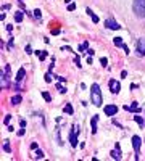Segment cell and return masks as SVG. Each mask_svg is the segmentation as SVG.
<instances>
[{
  "mask_svg": "<svg viewBox=\"0 0 145 161\" xmlns=\"http://www.w3.org/2000/svg\"><path fill=\"white\" fill-rule=\"evenodd\" d=\"M90 102L95 107H102L103 97H102V90H100L98 84H92V87H90Z\"/></svg>",
  "mask_w": 145,
  "mask_h": 161,
  "instance_id": "obj_1",
  "label": "cell"
},
{
  "mask_svg": "<svg viewBox=\"0 0 145 161\" xmlns=\"http://www.w3.org/2000/svg\"><path fill=\"white\" fill-rule=\"evenodd\" d=\"M132 8L139 18H145V0H134Z\"/></svg>",
  "mask_w": 145,
  "mask_h": 161,
  "instance_id": "obj_2",
  "label": "cell"
},
{
  "mask_svg": "<svg viewBox=\"0 0 145 161\" xmlns=\"http://www.w3.org/2000/svg\"><path fill=\"white\" fill-rule=\"evenodd\" d=\"M11 77V66L10 64H5L2 69V73H0V81H2V87H8V84H6V81Z\"/></svg>",
  "mask_w": 145,
  "mask_h": 161,
  "instance_id": "obj_3",
  "label": "cell"
},
{
  "mask_svg": "<svg viewBox=\"0 0 145 161\" xmlns=\"http://www.w3.org/2000/svg\"><path fill=\"white\" fill-rule=\"evenodd\" d=\"M78 135H79V126L72 124L71 126V132H70V142L72 147L78 145Z\"/></svg>",
  "mask_w": 145,
  "mask_h": 161,
  "instance_id": "obj_4",
  "label": "cell"
},
{
  "mask_svg": "<svg viewBox=\"0 0 145 161\" xmlns=\"http://www.w3.org/2000/svg\"><path fill=\"white\" fill-rule=\"evenodd\" d=\"M140 137L139 135H132V147H134V152H136V160H139L140 158Z\"/></svg>",
  "mask_w": 145,
  "mask_h": 161,
  "instance_id": "obj_5",
  "label": "cell"
},
{
  "mask_svg": "<svg viewBox=\"0 0 145 161\" xmlns=\"http://www.w3.org/2000/svg\"><path fill=\"white\" fill-rule=\"evenodd\" d=\"M108 85H110V90H111L113 94H119V92H121V84H119V81L110 79Z\"/></svg>",
  "mask_w": 145,
  "mask_h": 161,
  "instance_id": "obj_6",
  "label": "cell"
},
{
  "mask_svg": "<svg viewBox=\"0 0 145 161\" xmlns=\"http://www.w3.org/2000/svg\"><path fill=\"white\" fill-rule=\"evenodd\" d=\"M110 156H111L113 160H116V161H118V160H121V156H123V153H121V145H119V143H116V145H115V148L111 150V153H110Z\"/></svg>",
  "mask_w": 145,
  "mask_h": 161,
  "instance_id": "obj_7",
  "label": "cell"
},
{
  "mask_svg": "<svg viewBox=\"0 0 145 161\" xmlns=\"http://www.w3.org/2000/svg\"><path fill=\"white\" fill-rule=\"evenodd\" d=\"M103 111H105L106 116H115L116 113H118V107H116V105H106V107L103 108Z\"/></svg>",
  "mask_w": 145,
  "mask_h": 161,
  "instance_id": "obj_8",
  "label": "cell"
},
{
  "mask_svg": "<svg viewBox=\"0 0 145 161\" xmlns=\"http://www.w3.org/2000/svg\"><path fill=\"white\" fill-rule=\"evenodd\" d=\"M105 26L108 27V29H115V31H118V29H121V26L118 24V21H115L113 18H108L105 21Z\"/></svg>",
  "mask_w": 145,
  "mask_h": 161,
  "instance_id": "obj_9",
  "label": "cell"
},
{
  "mask_svg": "<svg viewBox=\"0 0 145 161\" xmlns=\"http://www.w3.org/2000/svg\"><path fill=\"white\" fill-rule=\"evenodd\" d=\"M124 109H126V111H129V113H139L142 108L139 107V103H137V102H132V105H129V107H127V105H124Z\"/></svg>",
  "mask_w": 145,
  "mask_h": 161,
  "instance_id": "obj_10",
  "label": "cell"
},
{
  "mask_svg": "<svg viewBox=\"0 0 145 161\" xmlns=\"http://www.w3.org/2000/svg\"><path fill=\"white\" fill-rule=\"evenodd\" d=\"M137 53L139 57H145V39L137 40Z\"/></svg>",
  "mask_w": 145,
  "mask_h": 161,
  "instance_id": "obj_11",
  "label": "cell"
},
{
  "mask_svg": "<svg viewBox=\"0 0 145 161\" xmlns=\"http://www.w3.org/2000/svg\"><path fill=\"white\" fill-rule=\"evenodd\" d=\"M24 77H26V71H24V68H19L18 73H16V77H15V79H16V82H21Z\"/></svg>",
  "mask_w": 145,
  "mask_h": 161,
  "instance_id": "obj_12",
  "label": "cell"
},
{
  "mask_svg": "<svg viewBox=\"0 0 145 161\" xmlns=\"http://www.w3.org/2000/svg\"><path fill=\"white\" fill-rule=\"evenodd\" d=\"M97 122H98V116H92L90 119V127H92V134H97Z\"/></svg>",
  "mask_w": 145,
  "mask_h": 161,
  "instance_id": "obj_13",
  "label": "cell"
},
{
  "mask_svg": "<svg viewBox=\"0 0 145 161\" xmlns=\"http://www.w3.org/2000/svg\"><path fill=\"white\" fill-rule=\"evenodd\" d=\"M85 13H87V15L90 16V18H92V21H94V23H98V21H100V18H98V16L95 15L94 11H92L90 8H85Z\"/></svg>",
  "mask_w": 145,
  "mask_h": 161,
  "instance_id": "obj_14",
  "label": "cell"
},
{
  "mask_svg": "<svg viewBox=\"0 0 145 161\" xmlns=\"http://www.w3.org/2000/svg\"><path fill=\"white\" fill-rule=\"evenodd\" d=\"M21 100H23V97L19 94H16V95H13V97H11V100H10V102H11V105H19V103H21Z\"/></svg>",
  "mask_w": 145,
  "mask_h": 161,
  "instance_id": "obj_15",
  "label": "cell"
},
{
  "mask_svg": "<svg viewBox=\"0 0 145 161\" xmlns=\"http://www.w3.org/2000/svg\"><path fill=\"white\" fill-rule=\"evenodd\" d=\"M36 55L39 57V60H40V61H44V60H45V58L48 57V52H45V50H37Z\"/></svg>",
  "mask_w": 145,
  "mask_h": 161,
  "instance_id": "obj_16",
  "label": "cell"
},
{
  "mask_svg": "<svg viewBox=\"0 0 145 161\" xmlns=\"http://www.w3.org/2000/svg\"><path fill=\"white\" fill-rule=\"evenodd\" d=\"M63 113H66V114H72V113H74V109H72V105H71V103H66V105H65Z\"/></svg>",
  "mask_w": 145,
  "mask_h": 161,
  "instance_id": "obj_17",
  "label": "cell"
},
{
  "mask_svg": "<svg viewBox=\"0 0 145 161\" xmlns=\"http://www.w3.org/2000/svg\"><path fill=\"white\" fill-rule=\"evenodd\" d=\"M134 121H136L137 124L140 126V127H144V126H145V121H144V118H142V116H139V114H136V116H134Z\"/></svg>",
  "mask_w": 145,
  "mask_h": 161,
  "instance_id": "obj_18",
  "label": "cell"
},
{
  "mask_svg": "<svg viewBox=\"0 0 145 161\" xmlns=\"http://www.w3.org/2000/svg\"><path fill=\"white\" fill-rule=\"evenodd\" d=\"M3 152H6V153H11V147H10V140H3Z\"/></svg>",
  "mask_w": 145,
  "mask_h": 161,
  "instance_id": "obj_19",
  "label": "cell"
},
{
  "mask_svg": "<svg viewBox=\"0 0 145 161\" xmlns=\"http://www.w3.org/2000/svg\"><path fill=\"white\" fill-rule=\"evenodd\" d=\"M113 44H115V47H123L124 45L123 37H115V39H113Z\"/></svg>",
  "mask_w": 145,
  "mask_h": 161,
  "instance_id": "obj_20",
  "label": "cell"
},
{
  "mask_svg": "<svg viewBox=\"0 0 145 161\" xmlns=\"http://www.w3.org/2000/svg\"><path fill=\"white\" fill-rule=\"evenodd\" d=\"M15 21L16 23H21L23 21V11H16L15 13Z\"/></svg>",
  "mask_w": 145,
  "mask_h": 161,
  "instance_id": "obj_21",
  "label": "cell"
},
{
  "mask_svg": "<svg viewBox=\"0 0 145 161\" xmlns=\"http://www.w3.org/2000/svg\"><path fill=\"white\" fill-rule=\"evenodd\" d=\"M42 97H44L45 102H52V95L48 94V92H42Z\"/></svg>",
  "mask_w": 145,
  "mask_h": 161,
  "instance_id": "obj_22",
  "label": "cell"
},
{
  "mask_svg": "<svg viewBox=\"0 0 145 161\" xmlns=\"http://www.w3.org/2000/svg\"><path fill=\"white\" fill-rule=\"evenodd\" d=\"M85 49H89V42L85 40V42H82L81 45H79V52H82V50H85Z\"/></svg>",
  "mask_w": 145,
  "mask_h": 161,
  "instance_id": "obj_23",
  "label": "cell"
},
{
  "mask_svg": "<svg viewBox=\"0 0 145 161\" xmlns=\"http://www.w3.org/2000/svg\"><path fill=\"white\" fill-rule=\"evenodd\" d=\"M57 89H58V92H60V94H66V87H65V85L57 84Z\"/></svg>",
  "mask_w": 145,
  "mask_h": 161,
  "instance_id": "obj_24",
  "label": "cell"
},
{
  "mask_svg": "<svg viewBox=\"0 0 145 161\" xmlns=\"http://www.w3.org/2000/svg\"><path fill=\"white\" fill-rule=\"evenodd\" d=\"M34 158H36V160H42V158H44V152L37 150V152H36V155H34Z\"/></svg>",
  "mask_w": 145,
  "mask_h": 161,
  "instance_id": "obj_25",
  "label": "cell"
},
{
  "mask_svg": "<svg viewBox=\"0 0 145 161\" xmlns=\"http://www.w3.org/2000/svg\"><path fill=\"white\" fill-rule=\"evenodd\" d=\"M100 64H102V66H108V58L102 57V58H100Z\"/></svg>",
  "mask_w": 145,
  "mask_h": 161,
  "instance_id": "obj_26",
  "label": "cell"
},
{
  "mask_svg": "<svg viewBox=\"0 0 145 161\" xmlns=\"http://www.w3.org/2000/svg\"><path fill=\"white\" fill-rule=\"evenodd\" d=\"M74 64H76V66H78V68H81V66H82V64H81V58H79L78 55H76V57H74Z\"/></svg>",
  "mask_w": 145,
  "mask_h": 161,
  "instance_id": "obj_27",
  "label": "cell"
},
{
  "mask_svg": "<svg viewBox=\"0 0 145 161\" xmlns=\"http://www.w3.org/2000/svg\"><path fill=\"white\" fill-rule=\"evenodd\" d=\"M45 82H47V84H50V82H52V73H50V71L45 74Z\"/></svg>",
  "mask_w": 145,
  "mask_h": 161,
  "instance_id": "obj_28",
  "label": "cell"
},
{
  "mask_svg": "<svg viewBox=\"0 0 145 161\" xmlns=\"http://www.w3.org/2000/svg\"><path fill=\"white\" fill-rule=\"evenodd\" d=\"M40 16H42V15H40V10H34V18H37V19H40Z\"/></svg>",
  "mask_w": 145,
  "mask_h": 161,
  "instance_id": "obj_29",
  "label": "cell"
},
{
  "mask_svg": "<svg viewBox=\"0 0 145 161\" xmlns=\"http://www.w3.org/2000/svg\"><path fill=\"white\" fill-rule=\"evenodd\" d=\"M10 121H11V114H6L5 119H3V122H5V124H10Z\"/></svg>",
  "mask_w": 145,
  "mask_h": 161,
  "instance_id": "obj_30",
  "label": "cell"
},
{
  "mask_svg": "<svg viewBox=\"0 0 145 161\" xmlns=\"http://www.w3.org/2000/svg\"><path fill=\"white\" fill-rule=\"evenodd\" d=\"M76 10V3H70L68 5V11H74Z\"/></svg>",
  "mask_w": 145,
  "mask_h": 161,
  "instance_id": "obj_31",
  "label": "cell"
},
{
  "mask_svg": "<svg viewBox=\"0 0 145 161\" xmlns=\"http://www.w3.org/2000/svg\"><path fill=\"white\" fill-rule=\"evenodd\" d=\"M26 53H27V55H32V53H34L32 49H31V45H26Z\"/></svg>",
  "mask_w": 145,
  "mask_h": 161,
  "instance_id": "obj_32",
  "label": "cell"
},
{
  "mask_svg": "<svg viewBox=\"0 0 145 161\" xmlns=\"http://www.w3.org/2000/svg\"><path fill=\"white\" fill-rule=\"evenodd\" d=\"M121 49H124V52H126V55H129V47H127L126 44H124V45L121 47Z\"/></svg>",
  "mask_w": 145,
  "mask_h": 161,
  "instance_id": "obj_33",
  "label": "cell"
},
{
  "mask_svg": "<svg viewBox=\"0 0 145 161\" xmlns=\"http://www.w3.org/2000/svg\"><path fill=\"white\" fill-rule=\"evenodd\" d=\"M8 49H13V39L8 40Z\"/></svg>",
  "mask_w": 145,
  "mask_h": 161,
  "instance_id": "obj_34",
  "label": "cell"
},
{
  "mask_svg": "<svg viewBox=\"0 0 145 161\" xmlns=\"http://www.w3.org/2000/svg\"><path fill=\"white\" fill-rule=\"evenodd\" d=\"M52 34H53V36H57V34H60V29H53V31H52Z\"/></svg>",
  "mask_w": 145,
  "mask_h": 161,
  "instance_id": "obj_35",
  "label": "cell"
},
{
  "mask_svg": "<svg viewBox=\"0 0 145 161\" xmlns=\"http://www.w3.org/2000/svg\"><path fill=\"white\" fill-rule=\"evenodd\" d=\"M19 124H21V127H26V121H24V119H21V121H19Z\"/></svg>",
  "mask_w": 145,
  "mask_h": 161,
  "instance_id": "obj_36",
  "label": "cell"
},
{
  "mask_svg": "<svg viewBox=\"0 0 145 161\" xmlns=\"http://www.w3.org/2000/svg\"><path fill=\"white\" fill-rule=\"evenodd\" d=\"M8 8H11V5H2V10H8Z\"/></svg>",
  "mask_w": 145,
  "mask_h": 161,
  "instance_id": "obj_37",
  "label": "cell"
},
{
  "mask_svg": "<svg viewBox=\"0 0 145 161\" xmlns=\"http://www.w3.org/2000/svg\"><path fill=\"white\" fill-rule=\"evenodd\" d=\"M24 131H26V129H24V127H23V129H21V131H19V132H18V135H19V137H21V135H24Z\"/></svg>",
  "mask_w": 145,
  "mask_h": 161,
  "instance_id": "obj_38",
  "label": "cell"
},
{
  "mask_svg": "<svg viewBox=\"0 0 145 161\" xmlns=\"http://www.w3.org/2000/svg\"><path fill=\"white\" fill-rule=\"evenodd\" d=\"M87 53H89V57H94L95 52H94V50H87Z\"/></svg>",
  "mask_w": 145,
  "mask_h": 161,
  "instance_id": "obj_39",
  "label": "cell"
},
{
  "mask_svg": "<svg viewBox=\"0 0 145 161\" xmlns=\"http://www.w3.org/2000/svg\"><path fill=\"white\" fill-rule=\"evenodd\" d=\"M6 31H8V32H11V31H13V26H11V24L6 26Z\"/></svg>",
  "mask_w": 145,
  "mask_h": 161,
  "instance_id": "obj_40",
  "label": "cell"
},
{
  "mask_svg": "<svg viewBox=\"0 0 145 161\" xmlns=\"http://www.w3.org/2000/svg\"><path fill=\"white\" fill-rule=\"evenodd\" d=\"M87 64H92V57H87Z\"/></svg>",
  "mask_w": 145,
  "mask_h": 161,
  "instance_id": "obj_41",
  "label": "cell"
},
{
  "mask_svg": "<svg viewBox=\"0 0 145 161\" xmlns=\"http://www.w3.org/2000/svg\"><path fill=\"white\" fill-rule=\"evenodd\" d=\"M65 3H68V5H70V3H72V0H63Z\"/></svg>",
  "mask_w": 145,
  "mask_h": 161,
  "instance_id": "obj_42",
  "label": "cell"
},
{
  "mask_svg": "<svg viewBox=\"0 0 145 161\" xmlns=\"http://www.w3.org/2000/svg\"><path fill=\"white\" fill-rule=\"evenodd\" d=\"M144 113H145V105H144Z\"/></svg>",
  "mask_w": 145,
  "mask_h": 161,
  "instance_id": "obj_43",
  "label": "cell"
}]
</instances>
